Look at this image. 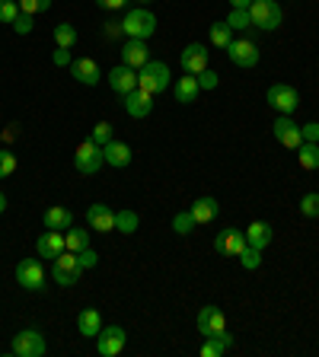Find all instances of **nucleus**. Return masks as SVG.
<instances>
[{"label": "nucleus", "instance_id": "nucleus-1", "mask_svg": "<svg viewBox=\"0 0 319 357\" xmlns=\"http://www.w3.org/2000/svg\"><path fill=\"white\" fill-rule=\"evenodd\" d=\"M249 16H253V26L262 32H275L284 20V10L278 0H253L249 3Z\"/></svg>", "mask_w": 319, "mask_h": 357}, {"label": "nucleus", "instance_id": "nucleus-2", "mask_svg": "<svg viewBox=\"0 0 319 357\" xmlns=\"http://www.w3.org/2000/svg\"><path fill=\"white\" fill-rule=\"evenodd\" d=\"M170 67L163 64V61H147V64L138 70V86L144 89V93H150V96H156V93H163L166 86H170Z\"/></svg>", "mask_w": 319, "mask_h": 357}, {"label": "nucleus", "instance_id": "nucleus-3", "mask_svg": "<svg viewBox=\"0 0 319 357\" xmlns=\"http://www.w3.org/2000/svg\"><path fill=\"white\" fill-rule=\"evenodd\" d=\"M121 26H125L128 38H144V42H147V38L156 32V16L150 13L147 7H138V10H128V16L121 20Z\"/></svg>", "mask_w": 319, "mask_h": 357}, {"label": "nucleus", "instance_id": "nucleus-4", "mask_svg": "<svg viewBox=\"0 0 319 357\" xmlns=\"http://www.w3.org/2000/svg\"><path fill=\"white\" fill-rule=\"evenodd\" d=\"M265 102L272 105L278 115H294L300 105V96H297V89L288 86V83H272L265 93Z\"/></svg>", "mask_w": 319, "mask_h": 357}, {"label": "nucleus", "instance_id": "nucleus-5", "mask_svg": "<svg viewBox=\"0 0 319 357\" xmlns=\"http://www.w3.org/2000/svg\"><path fill=\"white\" fill-rule=\"evenodd\" d=\"M83 268H80V259H77V252H71V249H64V252L54 259V268H52V278L61 284V287H74L77 281H80Z\"/></svg>", "mask_w": 319, "mask_h": 357}, {"label": "nucleus", "instance_id": "nucleus-6", "mask_svg": "<svg viewBox=\"0 0 319 357\" xmlns=\"http://www.w3.org/2000/svg\"><path fill=\"white\" fill-rule=\"evenodd\" d=\"M10 351H13L16 357H42L45 351H48V344H45L42 332H36V328H22V332L13 335Z\"/></svg>", "mask_w": 319, "mask_h": 357}, {"label": "nucleus", "instance_id": "nucleus-7", "mask_svg": "<svg viewBox=\"0 0 319 357\" xmlns=\"http://www.w3.org/2000/svg\"><path fill=\"white\" fill-rule=\"evenodd\" d=\"M103 147L99 144H93L87 137V141L77 147V153H74V166H77V172H83V176H96L99 169H103Z\"/></svg>", "mask_w": 319, "mask_h": 357}, {"label": "nucleus", "instance_id": "nucleus-8", "mask_svg": "<svg viewBox=\"0 0 319 357\" xmlns=\"http://www.w3.org/2000/svg\"><path fill=\"white\" fill-rule=\"evenodd\" d=\"M125 342H128V335H125V328L121 326H109V328H99V335H96V351L103 357H115V354H121L125 351Z\"/></svg>", "mask_w": 319, "mask_h": 357}, {"label": "nucleus", "instance_id": "nucleus-9", "mask_svg": "<svg viewBox=\"0 0 319 357\" xmlns=\"http://www.w3.org/2000/svg\"><path fill=\"white\" fill-rule=\"evenodd\" d=\"M227 58L233 61L237 67H255L259 64V48H255L253 38H233L230 45H227Z\"/></svg>", "mask_w": 319, "mask_h": 357}, {"label": "nucleus", "instance_id": "nucleus-10", "mask_svg": "<svg viewBox=\"0 0 319 357\" xmlns=\"http://www.w3.org/2000/svg\"><path fill=\"white\" fill-rule=\"evenodd\" d=\"M16 281L26 290H42L45 287V268L38 259H22L16 265Z\"/></svg>", "mask_w": 319, "mask_h": 357}, {"label": "nucleus", "instance_id": "nucleus-11", "mask_svg": "<svg viewBox=\"0 0 319 357\" xmlns=\"http://www.w3.org/2000/svg\"><path fill=\"white\" fill-rule=\"evenodd\" d=\"M272 131H275V141L281 144V147H288V150H297L300 144H304L300 125H294V119H290V115H278V121L272 125Z\"/></svg>", "mask_w": 319, "mask_h": 357}, {"label": "nucleus", "instance_id": "nucleus-12", "mask_svg": "<svg viewBox=\"0 0 319 357\" xmlns=\"http://www.w3.org/2000/svg\"><path fill=\"white\" fill-rule=\"evenodd\" d=\"M198 332L205 335V338H214V335L227 332V316H223L217 306H205V310L198 312Z\"/></svg>", "mask_w": 319, "mask_h": 357}, {"label": "nucleus", "instance_id": "nucleus-13", "mask_svg": "<svg viewBox=\"0 0 319 357\" xmlns=\"http://www.w3.org/2000/svg\"><path fill=\"white\" fill-rule=\"evenodd\" d=\"M71 77L77 83H83V86H96L103 80V70H99V64L93 58H74L71 61Z\"/></svg>", "mask_w": 319, "mask_h": 357}, {"label": "nucleus", "instance_id": "nucleus-14", "mask_svg": "<svg viewBox=\"0 0 319 357\" xmlns=\"http://www.w3.org/2000/svg\"><path fill=\"white\" fill-rule=\"evenodd\" d=\"M150 61V48L144 38H128L125 45H121V64L134 67V70H141L144 64Z\"/></svg>", "mask_w": 319, "mask_h": 357}, {"label": "nucleus", "instance_id": "nucleus-15", "mask_svg": "<svg viewBox=\"0 0 319 357\" xmlns=\"http://www.w3.org/2000/svg\"><path fill=\"white\" fill-rule=\"evenodd\" d=\"M125 112L131 115V119H147L150 109H154V96L150 93H144L141 86H134L131 93H125Z\"/></svg>", "mask_w": 319, "mask_h": 357}, {"label": "nucleus", "instance_id": "nucleus-16", "mask_svg": "<svg viewBox=\"0 0 319 357\" xmlns=\"http://www.w3.org/2000/svg\"><path fill=\"white\" fill-rule=\"evenodd\" d=\"M179 61H182V70H186V74H201V70L208 67V48L201 42H192V45H186V52L179 54Z\"/></svg>", "mask_w": 319, "mask_h": 357}, {"label": "nucleus", "instance_id": "nucleus-17", "mask_svg": "<svg viewBox=\"0 0 319 357\" xmlns=\"http://www.w3.org/2000/svg\"><path fill=\"white\" fill-rule=\"evenodd\" d=\"M64 249H67V243H64V233L61 230H45L42 236L36 239V252L42 255V259H58Z\"/></svg>", "mask_w": 319, "mask_h": 357}, {"label": "nucleus", "instance_id": "nucleus-18", "mask_svg": "<svg viewBox=\"0 0 319 357\" xmlns=\"http://www.w3.org/2000/svg\"><path fill=\"white\" fill-rule=\"evenodd\" d=\"M109 86L119 93V96H125V93H131L134 86H138V70L128 64H119L109 70Z\"/></svg>", "mask_w": 319, "mask_h": 357}, {"label": "nucleus", "instance_id": "nucleus-19", "mask_svg": "<svg viewBox=\"0 0 319 357\" xmlns=\"http://www.w3.org/2000/svg\"><path fill=\"white\" fill-rule=\"evenodd\" d=\"M87 223H89V230L109 233V230H115V211H109V204H89Z\"/></svg>", "mask_w": 319, "mask_h": 357}, {"label": "nucleus", "instance_id": "nucleus-20", "mask_svg": "<svg viewBox=\"0 0 319 357\" xmlns=\"http://www.w3.org/2000/svg\"><path fill=\"white\" fill-rule=\"evenodd\" d=\"M214 249L221 255H239L246 249V233L239 230H221L214 239Z\"/></svg>", "mask_w": 319, "mask_h": 357}, {"label": "nucleus", "instance_id": "nucleus-21", "mask_svg": "<svg viewBox=\"0 0 319 357\" xmlns=\"http://www.w3.org/2000/svg\"><path fill=\"white\" fill-rule=\"evenodd\" d=\"M198 93H201V86H198V77H195V74L179 77V80L172 83V96H176V102H182V105L195 102V99H198Z\"/></svg>", "mask_w": 319, "mask_h": 357}, {"label": "nucleus", "instance_id": "nucleus-22", "mask_svg": "<svg viewBox=\"0 0 319 357\" xmlns=\"http://www.w3.org/2000/svg\"><path fill=\"white\" fill-rule=\"evenodd\" d=\"M103 160L109 166H115V169H125V166L131 163V147H128V144H121V141H109L103 147Z\"/></svg>", "mask_w": 319, "mask_h": 357}, {"label": "nucleus", "instance_id": "nucleus-23", "mask_svg": "<svg viewBox=\"0 0 319 357\" xmlns=\"http://www.w3.org/2000/svg\"><path fill=\"white\" fill-rule=\"evenodd\" d=\"M42 223H45V230H67V227H74V214L67 208H61V204H54V208L45 211Z\"/></svg>", "mask_w": 319, "mask_h": 357}, {"label": "nucleus", "instance_id": "nucleus-24", "mask_svg": "<svg viewBox=\"0 0 319 357\" xmlns=\"http://www.w3.org/2000/svg\"><path fill=\"white\" fill-rule=\"evenodd\" d=\"M233 344H237V338H233L230 332H221V335H214V338H208V342L201 344V357H221V354H227Z\"/></svg>", "mask_w": 319, "mask_h": 357}, {"label": "nucleus", "instance_id": "nucleus-25", "mask_svg": "<svg viewBox=\"0 0 319 357\" xmlns=\"http://www.w3.org/2000/svg\"><path fill=\"white\" fill-rule=\"evenodd\" d=\"M243 233H246V245H255V249H265L272 243V227L265 220H253Z\"/></svg>", "mask_w": 319, "mask_h": 357}, {"label": "nucleus", "instance_id": "nucleus-26", "mask_svg": "<svg viewBox=\"0 0 319 357\" xmlns=\"http://www.w3.org/2000/svg\"><path fill=\"white\" fill-rule=\"evenodd\" d=\"M77 328L83 332V338H96L99 328H103V316H99V310H83L80 316H77Z\"/></svg>", "mask_w": 319, "mask_h": 357}, {"label": "nucleus", "instance_id": "nucleus-27", "mask_svg": "<svg viewBox=\"0 0 319 357\" xmlns=\"http://www.w3.org/2000/svg\"><path fill=\"white\" fill-rule=\"evenodd\" d=\"M188 211H192V217H195L198 223H211L217 214H221V204H217L214 198H198Z\"/></svg>", "mask_w": 319, "mask_h": 357}, {"label": "nucleus", "instance_id": "nucleus-28", "mask_svg": "<svg viewBox=\"0 0 319 357\" xmlns=\"http://www.w3.org/2000/svg\"><path fill=\"white\" fill-rule=\"evenodd\" d=\"M297 160H300V166H304V169H319V144L304 141L297 147Z\"/></svg>", "mask_w": 319, "mask_h": 357}, {"label": "nucleus", "instance_id": "nucleus-29", "mask_svg": "<svg viewBox=\"0 0 319 357\" xmlns=\"http://www.w3.org/2000/svg\"><path fill=\"white\" fill-rule=\"evenodd\" d=\"M227 26H230L233 32H249V29H255V26H253V16H249V10H239V7L230 10V16H227Z\"/></svg>", "mask_w": 319, "mask_h": 357}, {"label": "nucleus", "instance_id": "nucleus-30", "mask_svg": "<svg viewBox=\"0 0 319 357\" xmlns=\"http://www.w3.org/2000/svg\"><path fill=\"white\" fill-rule=\"evenodd\" d=\"M230 42H233V29L227 26V20H223V22H211V45L227 48Z\"/></svg>", "mask_w": 319, "mask_h": 357}, {"label": "nucleus", "instance_id": "nucleus-31", "mask_svg": "<svg viewBox=\"0 0 319 357\" xmlns=\"http://www.w3.org/2000/svg\"><path fill=\"white\" fill-rule=\"evenodd\" d=\"M54 42H58V48H74L77 29L71 26V22H58V26H54Z\"/></svg>", "mask_w": 319, "mask_h": 357}, {"label": "nucleus", "instance_id": "nucleus-32", "mask_svg": "<svg viewBox=\"0 0 319 357\" xmlns=\"http://www.w3.org/2000/svg\"><path fill=\"white\" fill-rule=\"evenodd\" d=\"M64 243H67V249H71V252H83V249L89 245V233H87V230H74V227H67Z\"/></svg>", "mask_w": 319, "mask_h": 357}, {"label": "nucleus", "instance_id": "nucleus-33", "mask_svg": "<svg viewBox=\"0 0 319 357\" xmlns=\"http://www.w3.org/2000/svg\"><path fill=\"white\" fill-rule=\"evenodd\" d=\"M138 223H141V217L134 214V211H119V214H115V230L119 233H128V236H131V233L138 230Z\"/></svg>", "mask_w": 319, "mask_h": 357}, {"label": "nucleus", "instance_id": "nucleus-34", "mask_svg": "<svg viewBox=\"0 0 319 357\" xmlns=\"http://www.w3.org/2000/svg\"><path fill=\"white\" fill-rule=\"evenodd\" d=\"M195 223H198V220L192 217V211H179V214L172 217V230H176L179 236H188V233L195 230Z\"/></svg>", "mask_w": 319, "mask_h": 357}, {"label": "nucleus", "instance_id": "nucleus-35", "mask_svg": "<svg viewBox=\"0 0 319 357\" xmlns=\"http://www.w3.org/2000/svg\"><path fill=\"white\" fill-rule=\"evenodd\" d=\"M237 259H239V265H243L246 271H255V268L262 265V249H255V245H246Z\"/></svg>", "mask_w": 319, "mask_h": 357}, {"label": "nucleus", "instance_id": "nucleus-36", "mask_svg": "<svg viewBox=\"0 0 319 357\" xmlns=\"http://www.w3.org/2000/svg\"><path fill=\"white\" fill-rule=\"evenodd\" d=\"M300 214L304 217H319V192H310L300 198Z\"/></svg>", "mask_w": 319, "mask_h": 357}, {"label": "nucleus", "instance_id": "nucleus-37", "mask_svg": "<svg viewBox=\"0 0 319 357\" xmlns=\"http://www.w3.org/2000/svg\"><path fill=\"white\" fill-rule=\"evenodd\" d=\"M89 141L99 144V147H105V144L112 141V125L109 121H99V125L93 128V134H89Z\"/></svg>", "mask_w": 319, "mask_h": 357}, {"label": "nucleus", "instance_id": "nucleus-38", "mask_svg": "<svg viewBox=\"0 0 319 357\" xmlns=\"http://www.w3.org/2000/svg\"><path fill=\"white\" fill-rule=\"evenodd\" d=\"M16 16H20V3H16V0H0V22L13 26Z\"/></svg>", "mask_w": 319, "mask_h": 357}, {"label": "nucleus", "instance_id": "nucleus-39", "mask_svg": "<svg viewBox=\"0 0 319 357\" xmlns=\"http://www.w3.org/2000/svg\"><path fill=\"white\" fill-rule=\"evenodd\" d=\"M16 3H20V10H22V13H29V16L45 13V10L52 7V0H16Z\"/></svg>", "mask_w": 319, "mask_h": 357}, {"label": "nucleus", "instance_id": "nucleus-40", "mask_svg": "<svg viewBox=\"0 0 319 357\" xmlns=\"http://www.w3.org/2000/svg\"><path fill=\"white\" fill-rule=\"evenodd\" d=\"M16 172V153L10 150H0V178H7Z\"/></svg>", "mask_w": 319, "mask_h": 357}, {"label": "nucleus", "instance_id": "nucleus-41", "mask_svg": "<svg viewBox=\"0 0 319 357\" xmlns=\"http://www.w3.org/2000/svg\"><path fill=\"white\" fill-rule=\"evenodd\" d=\"M195 77H198V86L201 89H214L217 83H221V77H217L211 67H205V70H201V74H195Z\"/></svg>", "mask_w": 319, "mask_h": 357}, {"label": "nucleus", "instance_id": "nucleus-42", "mask_svg": "<svg viewBox=\"0 0 319 357\" xmlns=\"http://www.w3.org/2000/svg\"><path fill=\"white\" fill-rule=\"evenodd\" d=\"M13 29L20 32V36H29V32H32V16H29V13H22V10H20V16L13 20Z\"/></svg>", "mask_w": 319, "mask_h": 357}, {"label": "nucleus", "instance_id": "nucleus-43", "mask_svg": "<svg viewBox=\"0 0 319 357\" xmlns=\"http://www.w3.org/2000/svg\"><path fill=\"white\" fill-rule=\"evenodd\" d=\"M103 32H105V38H109V42H115V38L125 36V26H121V22H115V20H109Z\"/></svg>", "mask_w": 319, "mask_h": 357}, {"label": "nucleus", "instance_id": "nucleus-44", "mask_svg": "<svg viewBox=\"0 0 319 357\" xmlns=\"http://www.w3.org/2000/svg\"><path fill=\"white\" fill-rule=\"evenodd\" d=\"M77 259H80V268H96V261H99V255L93 252V249H83V252H77Z\"/></svg>", "mask_w": 319, "mask_h": 357}, {"label": "nucleus", "instance_id": "nucleus-45", "mask_svg": "<svg viewBox=\"0 0 319 357\" xmlns=\"http://www.w3.org/2000/svg\"><path fill=\"white\" fill-rule=\"evenodd\" d=\"M300 134H304V141L319 144V125H316V121H310V125H300Z\"/></svg>", "mask_w": 319, "mask_h": 357}, {"label": "nucleus", "instance_id": "nucleus-46", "mask_svg": "<svg viewBox=\"0 0 319 357\" xmlns=\"http://www.w3.org/2000/svg\"><path fill=\"white\" fill-rule=\"evenodd\" d=\"M52 61L58 67H71V61H74V58H71V48H58V52L52 54Z\"/></svg>", "mask_w": 319, "mask_h": 357}, {"label": "nucleus", "instance_id": "nucleus-47", "mask_svg": "<svg viewBox=\"0 0 319 357\" xmlns=\"http://www.w3.org/2000/svg\"><path fill=\"white\" fill-rule=\"evenodd\" d=\"M128 0H96V7H103V10H121Z\"/></svg>", "mask_w": 319, "mask_h": 357}, {"label": "nucleus", "instance_id": "nucleus-48", "mask_svg": "<svg viewBox=\"0 0 319 357\" xmlns=\"http://www.w3.org/2000/svg\"><path fill=\"white\" fill-rule=\"evenodd\" d=\"M249 3L253 0H230V7H239V10H249Z\"/></svg>", "mask_w": 319, "mask_h": 357}, {"label": "nucleus", "instance_id": "nucleus-49", "mask_svg": "<svg viewBox=\"0 0 319 357\" xmlns=\"http://www.w3.org/2000/svg\"><path fill=\"white\" fill-rule=\"evenodd\" d=\"M3 211H7V195L0 192V214H3Z\"/></svg>", "mask_w": 319, "mask_h": 357}, {"label": "nucleus", "instance_id": "nucleus-50", "mask_svg": "<svg viewBox=\"0 0 319 357\" xmlns=\"http://www.w3.org/2000/svg\"><path fill=\"white\" fill-rule=\"evenodd\" d=\"M141 3H154V0H141Z\"/></svg>", "mask_w": 319, "mask_h": 357}]
</instances>
